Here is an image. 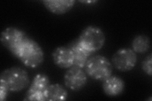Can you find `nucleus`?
<instances>
[{"instance_id":"obj_12","label":"nucleus","mask_w":152,"mask_h":101,"mask_svg":"<svg viewBox=\"0 0 152 101\" xmlns=\"http://www.w3.org/2000/svg\"><path fill=\"white\" fill-rule=\"evenodd\" d=\"M74 0H44V6L55 15H63L71 10L75 4Z\"/></svg>"},{"instance_id":"obj_11","label":"nucleus","mask_w":152,"mask_h":101,"mask_svg":"<svg viewBox=\"0 0 152 101\" xmlns=\"http://www.w3.org/2000/svg\"><path fill=\"white\" fill-rule=\"evenodd\" d=\"M72 51L74 56V65L84 68L86 63L92 54L84 48L79 43L78 39L74 40L67 46Z\"/></svg>"},{"instance_id":"obj_7","label":"nucleus","mask_w":152,"mask_h":101,"mask_svg":"<svg viewBox=\"0 0 152 101\" xmlns=\"http://www.w3.org/2000/svg\"><path fill=\"white\" fill-rule=\"evenodd\" d=\"M87 76L83 68L74 65L65 72L64 76V84L71 90L79 91L86 85Z\"/></svg>"},{"instance_id":"obj_5","label":"nucleus","mask_w":152,"mask_h":101,"mask_svg":"<svg viewBox=\"0 0 152 101\" xmlns=\"http://www.w3.org/2000/svg\"><path fill=\"white\" fill-rule=\"evenodd\" d=\"M137 57L136 52L130 48H121L113 54L112 64L121 71H129L134 68Z\"/></svg>"},{"instance_id":"obj_1","label":"nucleus","mask_w":152,"mask_h":101,"mask_svg":"<svg viewBox=\"0 0 152 101\" xmlns=\"http://www.w3.org/2000/svg\"><path fill=\"white\" fill-rule=\"evenodd\" d=\"M26 66L36 68L44 61V52L37 42L27 37L12 54Z\"/></svg>"},{"instance_id":"obj_14","label":"nucleus","mask_w":152,"mask_h":101,"mask_svg":"<svg viewBox=\"0 0 152 101\" xmlns=\"http://www.w3.org/2000/svg\"><path fill=\"white\" fill-rule=\"evenodd\" d=\"M132 49L136 53H146L150 48V39L149 37L144 34L136 36L132 42Z\"/></svg>"},{"instance_id":"obj_10","label":"nucleus","mask_w":152,"mask_h":101,"mask_svg":"<svg viewBox=\"0 0 152 101\" xmlns=\"http://www.w3.org/2000/svg\"><path fill=\"white\" fill-rule=\"evenodd\" d=\"M102 87L104 93L109 97H117L122 94L125 89V83L122 78L117 76H110L103 81Z\"/></svg>"},{"instance_id":"obj_15","label":"nucleus","mask_w":152,"mask_h":101,"mask_svg":"<svg viewBox=\"0 0 152 101\" xmlns=\"http://www.w3.org/2000/svg\"><path fill=\"white\" fill-rule=\"evenodd\" d=\"M152 54L150 53L143 60L141 64L142 70L145 73L150 76L152 75Z\"/></svg>"},{"instance_id":"obj_9","label":"nucleus","mask_w":152,"mask_h":101,"mask_svg":"<svg viewBox=\"0 0 152 101\" xmlns=\"http://www.w3.org/2000/svg\"><path fill=\"white\" fill-rule=\"evenodd\" d=\"M53 61L56 66L62 69H67L74 66V56L68 46L56 47L52 53Z\"/></svg>"},{"instance_id":"obj_3","label":"nucleus","mask_w":152,"mask_h":101,"mask_svg":"<svg viewBox=\"0 0 152 101\" xmlns=\"http://www.w3.org/2000/svg\"><path fill=\"white\" fill-rule=\"evenodd\" d=\"M84 68L90 78L103 81L112 75L113 65L106 57L96 55L89 57Z\"/></svg>"},{"instance_id":"obj_16","label":"nucleus","mask_w":152,"mask_h":101,"mask_svg":"<svg viewBox=\"0 0 152 101\" xmlns=\"http://www.w3.org/2000/svg\"><path fill=\"white\" fill-rule=\"evenodd\" d=\"M8 92L9 90L6 85L3 81H0V100H1V101H3L7 99Z\"/></svg>"},{"instance_id":"obj_8","label":"nucleus","mask_w":152,"mask_h":101,"mask_svg":"<svg viewBox=\"0 0 152 101\" xmlns=\"http://www.w3.org/2000/svg\"><path fill=\"white\" fill-rule=\"evenodd\" d=\"M27 37V35L25 32L18 28L10 27L2 32L0 41L2 45L13 54Z\"/></svg>"},{"instance_id":"obj_13","label":"nucleus","mask_w":152,"mask_h":101,"mask_svg":"<svg viewBox=\"0 0 152 101\" xmlns=\"http://www.w3.org/2000/svg\"><path fill=\"white\" fill-rule=\"evenodd\" d=\"M45 100L48 101L65 100L68 97V92L62 85L50 84L45 91Z\"/></svg>"},{"instance_id":"obj_6","label":"nucleus","mask_w":152,"mask_h":101,"mask_svg":"<svg viewBox=\"0 0 152 101\" xmlns=\"http://www.w3.org/2000/svg\"><path fill=\"white\" fill-rule=\"evenodd\" d=\"M50 85V78L46 75L39 73L36 75L33 79L29 89L26 94L24 100H45V91Z\"/></svg>"},{"instance_id":"obj_2","label":"nucleus","mask_w":152,"mask_h":101,"mask_svg":"<svg viewBox=\"0 0 152 101\" xmlns=\"http://www.w3.org/2000/svg\"><path fill=\"white\" fill-rule=\"evenodd\" d=\"M0 81L6 85L9 92H19L27 88L30 78L27 72L18 66L4 70L0 75Z\"/></svg>"},{"instance_id":"obj_17","label":"nucleus","mask_w":152,"mask_h":101,"mask_svg":"<svg viewBox=\"0 0 152 101\" xmlns=\"http://www.w3.org/2000/svg\"><path fill=\"white\" fill-rule=\"evenodd\" d=\"M98 1H80V2H81L83 3H96Z\"/></svg>"},{"instance_id":"obj_4","label":"nucleus","mask_w":152,"mask_h":101,"mask_svg":"<svg viewBox=\"0 0 152 101\" xmlns=\"http://www.w3.org/2000/svg\"><path fill=\"white\" fill-rule=\"evenodd\" d=\"M77 39L80 45L89 52L93 53L102 49L106 38L100 28L88 26L83 29Z\"/></svg>"}]
</instances>
